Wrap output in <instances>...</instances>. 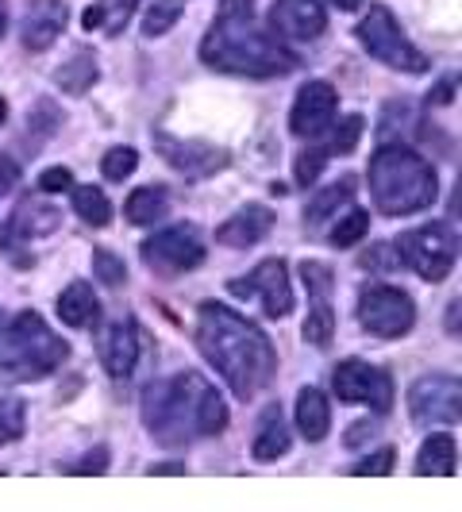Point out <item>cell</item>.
Listing matches in <instances>:
<instances>
[{"instance_id": "obj_1", "label": "cell", "mask_w": 462, "mask_h": 512, "mask_svg": "<svg viewBox=\"0 0 462 512\" xmlns=\"http://www.w3.org/2000/svg\"><path fill=\"white\" fill-rule=\"evenodd\" d=\"M197 347L212 370L231 385L239 401H251L258 389L274 382V343L247 316L224 305H201L197 316Z\"/></svg>"}, {"instance_id": "obj_2", "label": "cell", "mask_w": 462, "mask_h": 512, "mask_svg": "<svg viewBox=\"0 0 462 512\" xmlns=\"http://www.w3.org/2000/svg\"><path fill=\"white\" fill-rule=\"evenodd\" d=\"M201 62L235 77H282L297 66V58L258 24L255 0H220L216 24L201 39Z\"/></svg>"}, {"instance_id": "obj_3", "label": "cell", "mask_w": 462, "mask_h": 512, "mask_svg": "<svg viewBox=\"0 0 462 512\" xmlns=\"http://www.w3.org/2000/svg\"><path fill=\"white\" fill-rule=\"evenodd\" d=\"M370 193L385 216H412L432 208L439 178L424 154H416L405 143H385L370 158Z\"/></svg>"}, {"instance_id": "obj_4", "label": "cell", "mask_w": 462, "mask_h": 512, "mask_svg": "<svg viewBox=\"0 0 462 512\" xmlns=\"http://www.w3.org/2000/svg\"><path fill=\"white\" fill-rule=\"evenodd\" d=\"M70 359V343L62 335H54L43 316L20 312V316H4L0 312V378L12 382H35L47 378Z\"/></svg>"}, {"instance_id": "obj_5", "label": "cell", "mask_w": 462, "mask_h": 512, "mask_svg": "<svg viewBox=\"0 0 462 512\" xmlns=\"http://www.w3.org/2000/svg\"><path fill=\"white\" fill-rule=\"evenodd\" d=\"M205 385L201 374H178L143 389V424L162 447H185L197 436V405Z\"/></svg>"}, {"instance_id": "obj_6", "label": "cell", "mask_w": 462, "mask_h": 512, "mask_svg": "<svg viewBox=\"0 0 462 512\" xmlns=\"http://www.w3.org/2000/svg\"><path fill=\"white\" fill-rule=\"evenodd\" d=\"M355 35H359V43L374 54L378 62L401 70V74H424V70H428V58L405 39V31L397 27L393 12H389L385 4H374V8L362 16L359 27H355Z\"/></svg>"}, {"instance_id": "obj_7", "label": "cell", "mask_w": 462, "mask_h": 512, "mask_svg": "<svg viewBox=\"0 0 462 512\" xmlns=\"http://www.w3.org/2000/svg\"><path fill=\"white\" fill-rule=\"evenodd\" d=\"M397 251H401V262L412 266L420 278L443 282V278L455 270L459 235L447 228V224H424V228H416V231H405V235L397 239Z\"/></svg>"}, {"instance_id": "obj_8", "label": "cell", "mask_w": 462, "mask_h": 512, "mask_svg": "<svg viewBox=\"0 0 462 512\" xmlns=\"http://www.w3.org/2000/svg\"><path fill=\"white\" fill-rule=\"evenodd\" d=\"M359 324L378 339H401L416 324V305L397 285H366L359 297Z\"/></svg>"}, {"instance_id": "obj_9", "label": "cell", "mask_w": 462, "mask_h": 512, "mask_svg": "<svg viewBox=\"0 0 462 512\" xmlns=\"http://www.w3.org/2000/svg\"><path fill=\"white\" fill-rule=\"evenodd\" d=\"M143 262L154 274H185L205 262V239L197 224H170L143 243Z\"/></svg>"}, {"instance_id": "obj_10", "label": "cell", "mask_w": 462, "mask_h": 512, "mask_svg": "<svg viewBox=\"0 0 462 512\" xmlns=\"http://www.w3.org/2000/svg\"><path fill=\"white\" fill-rule=\"evenodd\" d=\"M332 389H335V397L347 401V405H370L374 412L393 409V378H389V370L370 366V362H362V359L343 362V366L335 370Z\"/></svg>"}, {"instance_id": "obj_11", "label": "cell", "mask_w": 462, "mask_h": 512, "mask_svg": "<svg viewBox=\"0 0 462 512\" xmlns=\"http://www.w3.org/2000/svg\"><path fill=\"white\" fill-rule=\"evenodd\" d=\"M58 224H62V216H58V208L54 205L24 201V205L12 212V220L4 224V231H0V251L12 258L20 270H27V266L35 262V255L27 251V243L39 239V235H51Z\"/></svg>"}, {"instance_id": "obj_12", "label": "cell", "mask_w": 462, "mask_h": 512, "mask_svg": "<svg viewBox=\"0 0 462 512\" xmlns=\"http://www.w3.org/2000/svg\"><path fill=\"white\" fill-rule=\"evenodd\" d=\"M228 293L231 297H255V301H262L266 316H274V320H282L285 312L293 308L289 266H285L282 258H266V262H258L247 278H239V282L228 285Z\"/></svg>"}, {"instance_id": "obj_13", "label": "cell", "mask_w": 462, "mask_h": 512, "mask_svg": "<svg viewBox=\"0 0 462 512\" xmlns=\"http://www.w3.org/2000/svg\"><path fill=\"white\" fill-rule=\"evenodd\" d=\"M409 409L416 424H459V412H462L459 378L432 374V378L412 382Z\"/></svg>"}, {"instance_id": "obj_14", "label": "cell", "mask_w": 462, "mask_h": 512, "mask_svg": "<svg viewBox=\"0 0 462 512\" xmlns=\"http://www.w3.org/2000/svg\"><path fill=\"white\" fill-rule=\"evenodd\" d=\"M301 282L308 285V312L305 320V339L312 347H328L335 335V312H332V289L335 278L324 262H301Z\"/></svg>"}, {"instance_id": "obj_15", "label": "cell", "mask_w": 462, "mask_h": 512, "mask_svg": "<svg viewBox=\"0 0 462 512\" xmlns=\"http://www.w3.org/2000/svg\"><path fill=\"white\" fill-rule=\"evenodd\" d=\"M335 108H339V97L328 81H305L293 101V112H289V128L301 139H316L332 128Z\"/></svg>"}, {"instance_id": "obj_16", "label": "cell", "mask_w": 462, "mask_h": 512, "mask_svg": "<svg viewBox=\"0 0 462 512\" xmlns=\"http://www.w3.org/2000/svg\"><path fill=\"white\" fill-rule=\"evenodd\" d=\"M158 154L189 181L212 178L216 170H224L231 162V154L224 151V147H212V143H185V139H166V135L158 139Z\"/></svg>"}, {"instance_id": "obj_17", "label": "cell", "mask_w": 462, "mask_h": 512, "mask_svg": "<svg viewBox=\"0 0 462 512\" xmlns=\"http://www.w3.org/2000/svg\"><path fill=\"white\" fill-rule=\"evenodd\" d=\"M270 24H274V31H282L285 39H297V43L316 39L328 27L324 0H278L270 8Z\"/></svg>"}, {"instance_id": "obj_18", "label": "cell", "mask_w": 462, "mask_h": 512, "mask_svg": "<svg viewBox=\"0 0 462 512\" xmlns=\"http://www.w3.org/2000/svg\"><path fill=\"white\" fill-rule=\"evenodd\" d=\"M101 366L112 374V378H128L131 370L139 366V355H143V339H139V328L131 320H120V324H108L101 332Z\"/></svg>"}, {"instance_id": "obj_19", "label": "cell", "mask_w": 462, "mask_h": 512, "mask_svg": "<svg viewBox=\"0 0 462 512\" xmlns=\"http://www.w3.org/2000/svg\"><path fill=\"white\" fill-rule=\"evenodd\" d=\"M66 20H70V8L62 0H31L24 16V27H20V39L31 54L47 51L54 39L66 31Z\"/></svg>"}, {"instance_id": "obj_20", "label": "cell", "mask_w": 462, "mask_h": 512, "mask_svg": "<svg viewBox=\"0 0 462 512\" xmlns=\"http://www.w3.org/2000/svg\"><path fill=\"white\" fill-rule=\"evenodd\" d=\"M274 228V212L266 205H243L231 220L220 224L216 231V239L224 243V247H235V251H247V247H255L262 243L266 235Z\"/></svg>"}, {"instance_id": "obj_21", "label": "cell", "mask_w": 462, "mask_h": 512, "mask_svg": "<svg viewBox=\"0 0 462 512\" xmlns=\"http://www.w3.org/2000/svg\"><path fill=\"white\" fill-rule=\"evenodd\" d=\"M297 428H301V436H305L308 443H320V439L328 436V428H332V409H328L324 389H316V385H305V389H301V397H297Z\"/></svg>"}, {"instance_id": "obj_22", "label": "cell", "mask_w": 462, "mask_h": 512, "mask_svg": "<svg viewBox=\"0 0 462 512\" xmlns=\"http://www.w3.org/2000/svg\"><path fill=\"white\" fill-rule=\"evenodd\" d=\"M58 316H62V324H70V328H93L97 316H101V305H97V297H93V285L89 282L66 285L62 297H58Z\"/></svg>"}, {"instance_id": "obj_23", "label": "cell", "mask_w": 462, "mask_h": 512, "mask_svg": "<svg viewBox=\"0 0 462 512\" xmlns=\"http://www.w3.org/2000/svg\"><path fill=\"white\" fill-rule=\"evenodd\" d=\"M285 451H289V424H285V416H282V405H266L262 424H258V436H255V459L274 462V459H282Z\"/></svg>"}, {"instance_id": "obj_24", "label": "cell", "mask_w": 462, "mask_h": 512, "mask_svg": "<svg viewBox=\"0 0 462 512\" xmlns=\"http://www.w3.org/2000/svg\"><path fill=\"white\" fill-rule=\"evenodd\" d=\"M459 466V447L451 436H428L416 455V474L424 478H451Z\"/></svg>"}, {"instance_id": "obj_25", "label": "cell", "mask_w": 462, "mask_h": 512, "mask_svg": "<svg viewBox=\"0 0 462 512\" xmlns=\"http://www.w3.org/2000/svg\"><path fill=\"white\" fill-rule=\"evenodd\" d=\"M170 212V193L162 185H147V189H135L124 205V216H128L135 228H147V224H158L162 216Z\"/></svg>"}, {"instance_id": "obj_26", "label": "cell", "mask_w": 462, "mask_h": 512, "mask_svg": "<svg viewBox=\"0 0 462 512\" xmlns=\"http://www.w3.org/2000/svg\"><path fill=\"white\" fill-rule=\"evenodd\" d=\"M54 81H58V89L70 93V97L89 93L93 81H97V58H93V51H77L70 62H62V66L54 70Z\"/></svg>"}, {"instance_id": "obj_27", "label": "cell", "mask_w": 462, "mask_h": 512, "mask_svg": "<svg viewBox=\"0 0 462 512\" xmlns=\"http://www.w3.org/2000/svg\"><path fill=\"white\" fill-rule=\"evenodd\" d=\"M339 205H355V181L351 178L335 181V185H328L324 193H316L305 208V220L308 224H320V220H324V216H332Z\"/></svg>"}, {"instance_id": "obj_28", "label": "cell", "mask_w": 462, "mask_h": 512, "mask_svg": "<svg viewBox=\"0 0 462 512\" xmlns=\"http://www.w3.org/2000/svg\"><path fill=\"white\" fill-rule=\"evenodd\" d=\"M74 212L85 224H93V228H104V224L112 220V205H108V197H104L97 185H77Z\"/></svg>"}, {"instance_id": "obj_29", "label": "cell", "mask_w": 462, "mask_h": 512, "mask_svg": "<svg viewBox=\"0 0 462 512\" xmlns=\"http://www.w3.org/2000/svg\"><path fill=\"white\" fill-rule=\"evenodd\" d=\"M224 424H228L224 397H220L212 385H205L201 405H197V436H220V432H224Z\"/></svg>"}, {"instance_id": "obj_30", "label": "cell", "mask_w": 462, "mask_h": 512, "mask_svg": "<svg viewBox=\"0 0 462 512\" xmlns=\"http://www.w3.org/2000/svg\"><path fill=\"white\" fill-rule=\"evenodd\" d=\"M366 228H370V216H366L362 208H351V212L332 228V247H339V251L355 247L362 235H366Z\"/></svg>"}, {"instance_id": "obj_31", "label": "cell", "mask_w": 462, "mask_h": 512, "mask_svg": "<svg viewBox=\"0 0 462 512\" xmlns=\"http://www.w3.org/2000/svg\"><path fill=\"white\" fill-rule=\"evenodd\" d=\"M135 8H139V0H101L97 4V20H101L108 35H120L131 16H135Z\"/></svg>"}, {"instance_id": "obj_32", "label": "cell", "mask_w": 462, "mask_h": 512, "mask_svg": "<svg viewBox=\"0 0 462 512\" xmlns=\"http://www.w3.org/2000/svg\"><path fill=\"white\" fill-rule=\"evenodd\" d=\"M24 436V401L0 397V447Z\"/></svg>"}, {"instance_id": "obj_33", "label": "cell", "mask_w": 462, "mask_h": 512, "mask_svg": "<svg viewBox=\"0 0 462 512\" xmlns=\"http://www.w3.org/2000/svg\"><path fill=\"white\" fill-rule=\"evenodd\" d=\"M139 166V151L135 147H112V151L101 158V170L108 181H124Z\"/></svg>"}, {"instance_id": "obj_34", "label": "cell", "mask_w": 462, "mask_h": 512, "mask_svg": "<svg viewBox=\"0 0 462 512\" xmlns=\"http://www.w3.org/2000/svg\"><path fill=\"white\" fill-rule=\"evenodd\" d=\"M181 16V0H158L151 12H147V20H143V31L147 35H162V31H170V27L178 24Z\"/></svg>"}, {"instance_id": "obj_35", "label": "cell", "mask_w": 462, "mask_h": 512, "mask_svg": "<svg viewBox=\"0 0 462 512\" xmlns=\"http://www.w3.org/2000/svg\"><path fill=\"white\" fill-rule=\"evenodd\" d=\"M359 135H362V116L355 112V116H347V120L335 128L332 143H328L324 151L328 154H351L355 151V143H359Z\"/></svg>"}, {"instance_id": "obj_36", "label": "cell", "mask_w": 462, "mask_h": 512, "mask_svg": "<svg viewBox=\"0 0 462 512\" xmlns=\"http://www.w3.org/2000/svg\"><path fill=\"white\" fill-rule=\"evenodd\" d=\"M62 124V112H58V104L54 101H35V108H31V135L35 139H47V135H54V128Z\"/></svg>"}, {"instance_id": "obj_37", "label": "cell", "mask_w": 462, "mask_h": 512, "mask_svg": "<svg viewBox=\"0 0 462 512\" xmlns=\"http://www.w3.org/2000/svg\"><path fill=\"white\" fill-rule=\"evenodd\" d=\"M328 158H332L328 151H308V154H301V158H297V185H301V189H308L312 181L324 174Z\"/></svg>"}, {"instance_id": "obj_38", "label": "cell", "mask_w": 462, "mask_h": 512, "mask_svg": "<svg viewBox=\"0 0 462 512\" xmlns=\"http://www.w3.org/2000/svg\"><path fill=\"white\" fill-rule=\"evenodd\" d=\"M393 462H397L393 447H385V451H374L370 459L355 462V474H359V478H385V474L393 470Z\"/></svg>"}, {"instance_id": "obj_39", "label": "cell", "mask_w": 462, "mask_h": 512, "mask_svg": "<svg viewBox=\"0 0 462 512\" xmlns=\"http://www.w3.org/2000/svg\"><path fill=\"white\" fill-rule=\"evenodd\" d=\"M93 266H97V278H101L104 285H124V278H128L124 262L116 255H108V251H97V255H93Z\"/></svg>"}, {"instance_id": "obj_40", "label": "cell", "mask_w": 462, "mask_h": 512, "mask_svg": "<svg viewBox=\"0 0 462 512\" xmlns=\"http://www.w3.org/2000/svg\"><path fill=\"white\" fill-rule=\"evenodd\" d=\"M362 266H366V270H401L405 262H401V251H397V247L378 243L374 251H366V255H362Z\"/></svg>"}, {"instance_id": "obj_41", "label": "cell", "mask_w": 462, "mask_h": 512, "mask_svg": "<svg viewBox=\"0 0 462 512\" xmlns=\"http://www.w3.org/2000/svg\"><path fill=\"white\" fill-rule=\"evenodd\" d=\"M39 189H43V193H62V189H74V178H70L66 166H51V170L39 178Z\"/></svg>"}, {"instance_id": "obj_42", "label": "cell", "mask_w": 462, "mask_h": 512, "mask_svg": "<svg viewBox=\"0 0 462 512\" xmlns=\"http://www.w3.org/2000/svg\"><path fill=\"white\" fill-rule=\"evenodd\" d=\"M104 470H108V447H97L89 459L66 466V474H104Z\"/></svg>"}, {"instance_id": "obj_43", "label": "cell", "mask_w": 462, "mask_h": 512, "mask_svg": "<svg viewBox=\"0 0 462 512\" xmlns=\"http://www.w3.org/2000/svg\"><path fill=\"white\" fill-rule=\"evenodd\" d=\"M16 181H20V170H16V162L0 154V193H4V189H12Z\"/></svg>"}, {"instance_id": "obj_44", "label": "cell", "mask_w": 462, "mask_h": 512, "mask_svg": "<svg viewBox=\"0 0 462 512\" xmlns=\"http://www.w3.org/2000/svg\"><path fill=\"white\" fill-rule=\"evenodd\" d=\"M451 97H455V77H447L436 93H432V104H443V101H451Z\"/></svg>"}, {"instance_id": "obj_45", "label": "cell", "mask_w": 462, "mask_h": 512, "mask_svg": "<svg viewBox=\"0 0 462 512\" xmlns=\"http://www.w3.org/2000/svg\"><path fill=\"white\" fill-rule=\"evenodd\" d=\"M151 474H185V466L181 462H158V466H151Z\"/></svg>"}, {"instance_id": "obj_46", "label": "cell", "mask_w": 462, "mask_h": 512, "mask_svg": "<svg viewBox=\"0 0 462 512\" xmlns=\"http://www.w3.org/2000/svg\"><path fill=\"white\" fill-rule=\"evenodd\" d=\"M332 4H335V8H343V12H355L362 0H332Z\"/></svg>"}, {"instance_id": "obj_47", "label": "cell", "mask_w": 462, "mask_h": 512, "mask_svg": "<svg viewBox=\"0 0 462 512\" xmlns=\"http://www.w3.org/2000/svg\"><path fill=\"white\" fill-rule=\"evenodd\" d=\"M4 31H8V4L0 0V39H4Z\"/></svg>"}, {"instance_id": "obj_48", "label": "cell", "mask_w": 462, "mask_h": 512, "mask_svg": "<svg viewBox=\"0 0 462 512\" xmlns=\"http://www.w3.org/2000/svg\"><path fill=\"white\" fill-rule=\"evenodd\" d=\"M4 116H8V108H4V101H0V124H4Z\"/></svg>"}]
</instances>
